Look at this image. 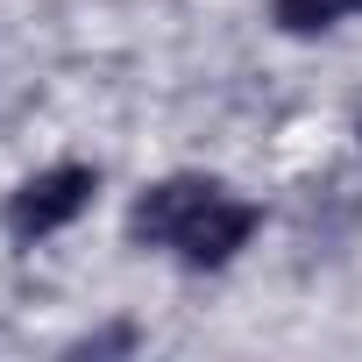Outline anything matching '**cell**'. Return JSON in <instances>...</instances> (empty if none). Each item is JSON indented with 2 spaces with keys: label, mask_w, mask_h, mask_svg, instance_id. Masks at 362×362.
Listing matches in <instances>:
<instances>
[{
  "label": "cell",
  "mask_w": 362,
  "mask_h": 362,
  "mask_svg": "<svg viewBox=\"0 0 362 362\" xmlns=\"http://www.w3.org/2000/svg\"><path fill=\"white\" fill-rule=\"evenodd\" d=\"M93 192H100L93 163H50V170H36L29 185L8 199V235H15V242L57 235L64 221H78V214L93 206Z\"/></svg>",
  "instance_id": "1"
},
{
  "label": "cell",
  "mask_w": 362,
  "mask_h": 362,
  "mask_svg": "<svg viewBox=\"0 0 362 362\" xmlns=\"http://www.w3.org/2000/svg\"><path fill=\"white\" fill-rule=\"evenodd\" d=\"M270 15H277L284 36H320L341 15H362V0H270Z\"/></svg>",
  "instance_id": "4"
},
{
  "label": "cell",
  "mask_w": 362,
  "mask_h": 362,
  "mask_svg": "<svg viewBox=\"0 0 362 362\" xmlns=\"http://www.w3.org/2000/svg\"><path fill=\"white\" fill-rule=\"evenodd\" d=\"M256 228H263V214H256L249 199H228V192H214V199H206V206H199L185 228H177V242H170V249L185 256L192 270H221V263H228V256H235V249H242Z\"/></svg>",
  "instance_id": "2"
},
{
  "label": "cell",
  "mask_w": 362,
  "mask_h": 362,
  "mask_svg": "<svg viewBox=\"0 0 362 362\" xmlns=\"http://www.w3.org/2000/svg\"><path fill=\"white\" fill-rule=\"evenodd\" d=\"M214 192H221L214 177H163V185H149V192L135 199L128 235H135V242H149V249H170V242H177V228H185Z\"/></svg>",
  "instance_id": "3"
}]
</instances>
